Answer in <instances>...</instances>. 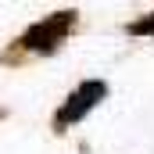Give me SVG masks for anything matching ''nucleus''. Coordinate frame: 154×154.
Wrapping results in <instances>:
<instances>
[{
    "label": "nucleus",
    "mask_w": 154,
    "mask_h": 154,
    "mask_svg": "<svg viewBox=\"0 0 154 154\" xmlns=\"http://www.w3.org/2000/svg\"><path fill=\"white\" fill-rule=\"evenodd\" d=\"M75 25V14L72 11H61V14H50L43 18L39 25H32L25 36H18L14 50L7 54V61H14V54H47L54 47H61V39L68 36V29Z\"/></svg>",
    "instance_id": "1"
},
{
    "label": "nucleus",
    "mask_w": 154,
    "mask_h": 154,
    "mask_svg": "<svg viewBox=\"0 0 154 154\" xmlns=\"http://www.w3.org/2000/svg\"><path fill=\"white\" fill-rule=\"evenodd\" d=\"M104 93H108V86H104V82H82L75 93L68 97V104H65V108H61V111L54 115V125H57V129L72 125V122H75L82 111H90V108H93V104H97V100H100Z\"/></svg>",
    "instance_id": "2"
},
{
    "label": "nucleus",
    "mask_w": 154,
    "mask_h": 154,
    "mask_svg": "<svg viewBox=\"0 0 154 154\" xmlns=\"http://www.w3.org/2000/svg\"><path fill=\"white\" fill-rule=\"evenodd\" d=\"M129 32H154V14H151V18H143V22H133Z\"/></svg>",
    "instance_id": "3"
}]
</instances>
